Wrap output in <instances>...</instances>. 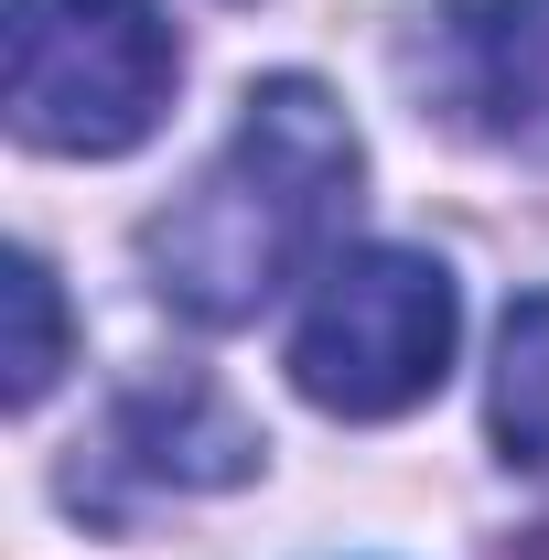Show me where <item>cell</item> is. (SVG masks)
I'll list each match as a JSON object with an SVG mask.
<instances>
[{
	"instance_id": "obj_1",
	"label": "cell",
	"mask_w": 549,
	"mask_h": 560,
	"mask_svg": "<svg viewBox=\"0 0 549 560\" xmlns=\"http://www.w3.org/2000/svg\"><path fill=\"white\" fill-rule=\"evenodd\" d=\"M366 151L355 119L335 108L324 75H259L237 97V130L195 173V195L173 215H151L140 259L151 291L195 324H248L259 302H280L302 270H324L355 215Z\"/></svg>"
},
{
	"instance_id": "obj_7",
	"label": "cell",
	"mask_w": 549,
	"mask_h": 560,
	"mask_svg": "<svg viewBox=\"0 0 549 560\" xmlns=\"http://www.w3.org/2000/svg\"><path fill=\"white\" fill-rule=\"evenodd\" d=\"M11 313H22V346H11V410H33L66 366V302H55V270L22 248L11 259Z\"/></svg>"
},
{
	"instance_id": "obj_4",
	"label": "cell",
	"mask_w": 549,
	"mask_h": 560,
	"mask_svg": "<svg viewBox=\"0 0 549 560\" xmlns=\"http://www.w3.org/2000/svg\"><path fill=\"white\" fill-rule=\"evenodd\" d=\"M410 86L475 151L549 173V0H442L410 44Z\"/></svg>"
},
{
	"instance_id": "obj_3",
	"label": "cell",
	"mask_w": 549,
	"mask_h": 560,
	"mask_svg": "<svg viewBox=\"0 0 549 560\" xmlns=\"http://www.w3.org/2000/svg\"><path fill=\"white\" fill-rule=\"evenodd\" d=\"M453 335H464V302H453L442 259H420V248H355L313 291V313L291 335V377H302L313 410H335V420H399L442 388Z\"/></svg>"
},
{
	"instance_id": "obj_5",
	"label": "cell",
	"mask_w": 549,
	"mask_h": 560,
	"mask_svg": "<svg viewBox=\"0 0 549 560\" xmlns=\"http://www.w3.org/2000/svg\"><path fill=\"white\" fill-rule=\"evenodd\" d=\"M259 431L226 410L215 388H140L130 410L108 420L97 442V475H130V486H173V495H206V486H248L259 475Z\"/></svg>"
},
{
	"instance_id": "obj_2",
	"label": "cell",
	"mask_w": 549,
	"mask_h": 560,
	"mask_svg": "<svg viewBox=\"0 0 549 560\" xmlns=\"http://www.w3.org/2000/svg\"><path fill=\"white\" fill-rule=\"evenodd\" d=\"M184 44L151 0H11V130L66 162H119L162 130Z\"/></svg>"
},
{
	"instance_id": "obj_6",
	"label": "cell",
	"mask_w": 549,
	"mask_h": 560,
	"mask_svg": "<svg viewBox=\"0 0 549 560\" xmlns=\"http://www.w3.org/2000/svg\"><path fill=\"white\" fill-rule=\"evenodd\" d=\"M495 442L506 464L549 475V291H528L495 335Z\"/></svg>"
}]
</instances>
